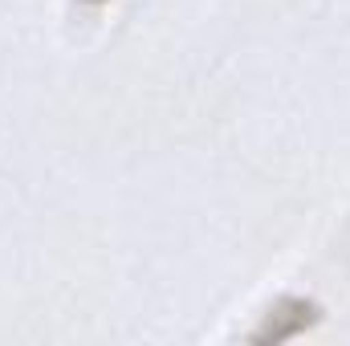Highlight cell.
<instances>
[{
	"instance_id": "obj_1",
	"label": "cell",
	"mask_w": 350,
	"mask_h": 346,
	"mask_svg": "<svg viewBox=\"0 0 350 346\" xmlns=\"http://www.w3.org/2000/svg\"><path fill=\"white\" fill-rule=\"evenodd\" d=\"M318 318H322L318 302L297 297V293H285V297H277L265 310L261 322L249 330V343L253 346H281V343H289V338H297V334H306L310 326H318Z\"/></svg>"
},
{
	"instance_id": "obj_2",
	"label": "cell",
	"mask_w": 350,
	"mask_h": 346,
	"mask_svg": "<svg viewBox=\"0 0 350 346\" xmlns=\"http://www.w3.org/2000/svg\"><path fill=\"white\" fill-rule=\"evenodd\" d=\"M78 4H86V8H102V4H110V0H78Z\"/></svg>"
}]
</instances>
